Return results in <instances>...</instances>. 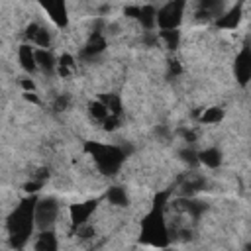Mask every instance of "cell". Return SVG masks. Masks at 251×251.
<instances>
[{"label":"cell","instance_id":"cell-24","mask_svg":"<svg viewBox=\"0 0 251 251\" xmlns=\"http://www.w3.org/2000/svg\"><path fill=\"white\" fill-rule=\"evenodd\" d=\"M67 106H69V96H67V94H65V96H63V94H61V96H57V100H55L53 108H55L57 112H61V110H65Z\"/></svg>","mask_w":251,"mask_h":251},{"label":"cell","instance_id":"cell-23","mask_svg":"<svg viewBox=\"0 0 251 251\" xmlns=\"http://www.w3.org/2000/svg\"><path fill=\"white\" fill-rule=\"evenodd\" d=\"M88 112H90L92 120H96V122H100V124H104V120L110 116V114H108V110L104 108V104H102L100 100H94V102H90V106H88Z\"/></svg>","mask_w":251,"mask_h":251},{"label":"cell","instance_id":"cell-20","mask_svg":"<svg viewBox=\"0 0 251 251\" xmlns=\"http://www.w3.org/2000/svg\"><path fill=\"white\" fill-rule=\"evenodd\" d=\"M224 118V110L218 106H212L208 110H204V114L200 116V124H220Z\"/></svg>","mask_w":251,"mask_h":251},{"label":"cell","instance_id":"cell-11","mask_svg":"<svg viewBox=\"0 0 251 251\" xmlns=\"http://www.w3.org/2000/svg\"><path fill=\"white\" fill-rule=\"evenodd\" d=\"M25 37H27L33 45H37L39 49H45V47H49V43H51L49 31H47L43 25H39V24H29L27 29H25Z\"/></svg>","mask_w":251,"mask_h":251},{"label":"cell","instance_id":"cell-4","mask_svg":"<svg viewBox=\"0 0 251 251\" xmlns=\"http://www.w3.org/2000/svg\"><path fill=\"white\" fill-rule=\"evenodd\" d=\"M57 216H59V202L53 196L37 198L33 220H35V227H39V231L53 229V226L57 222Z\"/></svg>","mask_w":251,"mask_h":251},{"label":"cell","instance_id":"cell-26","mask_svg":"<svg viewBox=\"0 0 251 251\" xmlns=\"http://www.w3.org/2000/svg\"><path fill=\"white\" fill-rule=\"evenodd\" d=\"M22 86L25 88V92H33L35 90V84L31 80H22Z\"/></svg>","mask_w":251,"mask_h":251},{"label":"cell","instance_id":"cell-16","mask_svg":"<svg viewBox=\"0 0 251 251\" xmlns=\"http://www.w3.org/2000/svg\"><path fill=\"white\" fill-rule=\"evenodd\" d=\"M100 102L104 104V108L108 110L110 116H120L122 114V98L114 92H106L100 96Z\"/></svg>","mask_w":251,"mask_h":251},{"label":"cell","instance_id":"cell-22","mask_svg":"<svg viewBox=\"0 0 251 251\" xmlns=\"http://www.w3.org/2000/svg\"><path fill=\"white\" fill-rule=\"evenodd\" d=\"M57 73L61 75V76H69L71 75V71L75 69V59L69 55V53H65V55H61L59 57V63H57Z\"/></svg>","mask_w":251,"mask_h":251},{"label":"cell","instance_id":"cell-3","mask_svg":"<svg viewBox=\"0 0 251 251\" xmlns=\"http://www.w3.org/2000/svg\"><path fill=\"white\" fill-rule=\"evenodd\" d=\"M84 149L94 159V163L102 175H116L120 171V167L124 165V159H126L124 149H120L116 145H108V143L88 141L84 145Z\"/></svg>","mask_w":251,"mask_h":251},{"label":"cell","instance_id":"cell-10","mask_svg":"<svg viewBox=\"0 0 251 251\" xmlns=\"http://www.w3.org/2000/svg\"><path fill=\"white\" fill-rule=\"evenodd\" d=\"M104 49H106V37H104V33L100 29H96V31H92L88 35V39H86V43L82 47V57H96Z\"/></svg>","mask_w":251,"mask_h":251},{"label":"cell","instance_id":"cell-15","mask_svg":"<svg viewBox=\"0 0 251 251\" xmlns=\"http://www.w3.org/2000/svg\"><path fill=\"white\" fill-rule=\"evenodd\" d=\"M35 65L37 69H41L43 73H53L57 63L53 59V55L47 49H35Z\"/></svg>","mask_w":251,"mask_h":251},{"label":"cell","instance_id":"cell-5","mask_svg":"<svg viewBox=\"0 0 251 251\" xmlns=\"http://www.w3.org/2000/svg\"><path fill=\"white\" fill-rule=\"evenodd\" d=\"M184 8H186V4H184L182 0H175V2L165 4L161 10H157V25H159L163 31L176 29L178 24L182 22Z\"/></svg>","mask_w":251,"mask_h":251},{"label":"cell","instance_id":"cell-18","mask_svg":"<svg viewBox=\"0 0 251 251\" xmlns=\"http://www.w3.org/2000/svg\"><path fill=\"white\" fill-rule=\"evenodd\" d=\"M139 24L145 29H153L157 24V10L153 6H139V16H137Z\"/></svg>","mask_w":251,"mask_h":251},{"label":"cell","instance_id":"cell-27","mask_svg":"<svg viewBox=\"0 0 251 251\" xmlns=\"http://www.w3.org/2000/svg\"><path fill=\"white\" fill-rule=\"evenodd\" d=\"M25 100H29L33 104H39V98L35 96V92H25Z\"/></svg>","mask_w":251,"mask_h":251},{"label":"cell","instance_id":"cell-8","mask_svg":"<svg viewBox=\"0 0 251 251\" xmlns=\"http://www.w3.org/2000/svg\"><path fill=\"white\" fill-rule=\"evenodd\" d=\"M41 8L47 12V16L51 18V22L57 27H67V24H69V10H67V4L65 2H61V0L43 2Z\"/></svg>","mask_w":251,"mask_h":251},{"label":"cell","instance_id":"cell-17","mask_svg":"<svg viewBox=\"0 0 251 251\" xmlns=\"http://www.w3.org/2000/svg\"><path fill=\"white\" fill-rule=\"evenodd\" d=\"M198 161H200L202 165L210 167V169H216V167H220V163H222V153H220V149L210 147V149H204V151L198 153Z\"/></svg>","mask_w":251,"mask_h":251},{"label":"cell","instance_id":"cell-21","mask_svg":"<svg viewBox=\"0 0 251 251\" xmlns=\"http://www.w3.org/2000/svg\"><path fill=\"white\" fill-rule=\"evenodd\" d=\"M159 39L165 43V47L169 49H176L178 47V41H180V33L176 29H169V31H159Z\"/></svg>","mask_w":251,"mask_h":251},{"label":"cell","instance_id":"cell-1","mask_svg":"<svg viewBox=\"0 0 251 251\" xmlns=\"http://www.w3.org/2000/svg\"><path fill=\"white\" fill-rule=\"evenodd\" d=\"M167 198H169V192H159L151 210L141 220V241L151 247H157V249H165L171 243L169 224L165 220Z\"/></svg>","mask_w":251,"mask_h":251},{"label":"cell","instance_id":"cell-25","mask_svg":"<svg viewBox=\"0 0 251 251\" xmlns=\"http://www.w3.org/2000/svg\"><path fill=\"white\" fill-rule=\"evenodd\" d=\"M124 14L129 16V18H135V20H137V16H139V6H127V8L124 10Z\"/></svg>","mask_w":251,"mask_h":251},{"label":"cell","instance_id":"cell-9","mask_svg":"<svg viewBox=\"0 0 251 251\" xmlns=\"http://www.w3.org/2000/svg\"><path fill=\"white\" fill-rule=\"evenodd\" d=\"M206 186V180H204V176H200L198 173H188V175H184L182 176V180H180V194H182V198H192L196 192H200L202 188Z\"/></svg>","mask_w":251,"mask_h":251},{"label":"cell","instance_id":"cell-2","mask_svg":"<svg viewBox=\"0 0 251 251\" xmlns=\"http://www.w3.org/2000/svg\"><path fill=\"white\" fill-rule=\"evenodd\" d=\"M35 202H37V196L31 194L29 198L22 200V202L12 210V214L8 216L6 229H8L10 243H12V247H16V249H22V247L29 241V237H31V231H33V227H35V220H33Z\"/></svg>","mask_w":251,"mask_h":251},{"label":"cell","instance_id":"cell-19","mask_svg":"<svg viewBox=\"0 0 251 251\" xmlns=\"http://www.w3.org/2000/svg\"><path fill=\"white\" fill-rule=\"evenodd\" d=\"M106 198L114 206H127V192L122 186H110L106 192Z\"/></svg>","mask_w":251,"mask_h":251},{"label":"cell","instance_id":"cell-14","mask_svg":"<svg viewBox=\"0 0 251 251\" xmlns=\"http://www.w3.org/2000/svg\"><path fill=\"white\" fill-rule=\"evenodd\" d=\"M18 59L22 63V67L27 71V73H33L37 71V65H35V49L27 43L20 45V51H18Z\"/></svg>","mask_w":251,"mask_h":251},{"label":"cell","instance_id":"cell-7","mask_svg":"<svg viewBox=\"0 0 251 251\" xmlns=\"http://www.w3.org/2000/svg\"><path fill=\"white\" fill-rule=\"evenodd\" d=\"M233 73H235V78L239 84H247L249 82V76H251V51L249 47L245 45L239 55L235 57V65H233Z\"/></svg>","mask_w":251,"mask_h":251},{"label":"cell","instance_id":"cell-12","mask_svg":"<svg viewBox=\"0 0 251 251\" xmlns=\"http://www.w3.org/2000/svg\"><path fill=\"white\" fill-rule=\"evenodd\" d=\"M35 251H57L59 249V241L53 229H43L37 233L35 243H33Z\"/></svg>","mask_w":251,"mask_h":251},{"label":"cell","instance_id":"cell-6","mask_svg":"<svg viewBox=\"0 0 251 251\" xmlns=\"http://www.w3.org/2000/svg\"><path fill=\"white\" fill-rule=\"evenodd\" d=\"M98 206V200H86V202H80V204H71L69 208V220H71V226L76 229L84 224H88L92 212L96 210Z\"/></svg>","mask_w":251,"mask_h":251},{"label":"cell","instance_id":"cell-13","mask_svg":"<svg viewBox=\"0 0 251 251\" xmlns=\"http://www.w3.org/2000/svg\"><path fill=\"white\" fill-rule=\"evenodd\" d=\"M239 22H241V4H237V6H233L231 10L224 12V14L216 20V25L222 27V29H235V27L239 25Z\"/></svg>","mask_w":251,"mask_h":251}]
</instances>
